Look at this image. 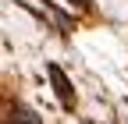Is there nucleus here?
Returning <instances> with one entry per match:
<instances>
[{
    "mask_svg": "<svg viewBox=\"0 0 128 124\" xmlns=\"http://www.w3.org/2000/svg\"><path fill=\"white\" fill-rule=\"evenodd\" d=\"M46 71H50V78H54V85H57V96H60V103H71V85H68V78H64V71H60L57 64H50Z\"/></svg>",
    "mask_w": 128,
    "mask_h": 124,
    "instance_id": "1",
    "label": "nucleus"
},
{
    "mask_svg": "<svg viewBox=\"0 0 128 124\" xmlns=\"http://www.w3.org/2000/svg\"><path fill=\"white\" fill-rule=\"evenodd\" d=\"M14 117H18V124H39V121H36V114H28V110H18Z\"/></svg>",
    "mask_w": 128,
    "mask_h": 124,
    "instance_id": "2",
    "label": "nucleus"
}]
</instances>
